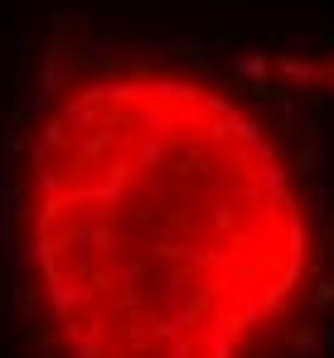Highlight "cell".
<instances>
[{"instance_id": "6da1fadb", "label": "cell", "mask_w": 334, "mask_h": 358, "mask_svg": "<svg viewBox=\"0 0 334 358\" xmlns=\"http://www.w3.org/2000/svg\"><path fill=\"white\" fill-rule=\"evenodd\" d=\"M20 247L58 358H262L310 281L295 165L257 107L165 63H88L44 102Z\"/></svg>"}]
</instances>
